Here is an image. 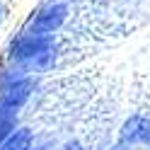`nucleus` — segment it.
I'll use <instances>...</instances> for the list:
<instances>
[{"instance_id":"9","label":"nucleus","mask_w":150,"mask_h":150,"mask_svg":"<svg viewBox=\"0 0 150 150\" xmlns=\"http://www.w3.org/2000/svg\"><path fill=\"white\" fill-rule=\"evenodd\" d=\"M0 10H5V0H0Z\"/></svg>"},{"instance_id":"3","label":"nucleus","mask_w":150,"mask_h":150,"mask_svg":"<svg viewBox=\"0 0 150 150\" xmlns=\"http://www.w3.org/2000/svg\"><path fill=\"white\" fill-rule=\"evenodd\" d=\"M148 143H150V116L133 114L119 126L116 145L131 148V150H145Z\"/></svg>"},{"instance_id":"4","label":"nucleus","mask_w":150,"mask_h":150,"mask_svg":"<svg viewBox=\"0 0 150 150\" xmlns=\"http://www.w3.org/2000/svg\"><path fill=\"white\" fill-rule=\"evenodd\" d=\"M36 140H39V133H36L32 126L22 124L0 143V150H32L36 145Z\"/></svg>"},{"instance_id":"1","label":"nucleus","mask_w":150,"mask_h":150,"mask_svg":"<svg viewBox=\"0 0 150 150\" xmlns=\"http://www.w3.org/2000/svg\"><path fill=\"white\" fill-rule=\"evenodd\" d=\"M58 56H61L58 34H36L17 27L3 44L0 63L32 75H44L56 68Z\"/></svg>"},{"instance_id":"5","label":"nucleus","mask_w":150,"mask_h":150,"mask_svg":"<svg viewBox=\"0 0 150 150\" xmlns=\"http://www.w3.org/2000/svg\"><path fill=\"white\" fill-rule=\"evenodd\" d=\"M17 126H22V114L0 104V143H3V140L10 136Z\"/></svg>"},{"instance_id":"11","label":"nucleus","mask_w":150,"mask_h":150,"mask_svg":"<svg viewBox=\"0 0 150 150\" xmlns=\"http://www.w3.org/2000/svg\"><path fill=\"white\" fill-rule=\"evenodd\" d=\"M70 3H78V0H70Z\"/></svg>"},{"instance_id":"6","label":"nucleus","mask_w":150,"mask_h":150,"mask_svg":"<svg viewBox=\"0 0 150 150\" xmlns=\"http://www.w3.org/2000/svg\"><path fill=\"white\" fill-rule=\"evenodd\" d=\"M53 150H85V145H82L80 140H75V138H68V140H63V143H58Z\"/></svg>"},{"instance_id":"2","label":"nucleus","mask_w":150,"mask_h":150,"mask_svg":"<svg viewBox=\"0 0 150 150\" xmlns=\"http://www.w3.org/2000/svg\"><path fill=\"white\" fill-rule=\"evenodd\" d=\"M73 3L70 0H39L36 7L20 22V29L36 34H58L70 20Z\"/></svg>"},{"instance_id":"8","label":"nucleus","mask_w":150,"mask_h":150,"mask_svg":"<svg viewBox=\"0 0 150 150\" xmlns=\"http://www.w3.org/2000/svg\"><path fill=\"white\" fill-rule=\"evenodd\" d=\"M5 15L7 10H0V39H3V32H5Z\"/></svg>"},{"instance_id":"7","label":"nucleus","mask_w":150,"mask_h":150,"mask_svg":"<svg viewBox=\"0 0 150 150\" xmlns=\"http://www.w3.org/2000/svg\"><path fill=\"white\" fill-rule=\"evenodd\" d=\"M56 148V143L51 138H44V136H39V140H36V145L32 148V150H53Z\"/></svg>"},{"instance_id":"10","label":"nucleus","mask_w":150,"mask_h":150,"mask_svg":"<svg viewBox=\"0 0 150 150\" xmlns=\"http://www.w3.org/2000/svg\"><path fill=\"white\" fill-rule=\"evenodd\" d=\"M145 150H150V143H148V148H145Z\"/></svg>"}]
</instances>
